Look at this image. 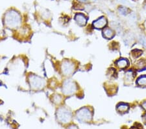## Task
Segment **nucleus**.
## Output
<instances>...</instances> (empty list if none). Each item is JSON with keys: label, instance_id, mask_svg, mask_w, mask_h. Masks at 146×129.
Here are the masks:
<instances>
[{"label": "nucleus", "instance_id": "obj_16", "mask_svg": "<svg viewBox=\"0 0 146 129\" xmlns=\"http://www.w3.org/2000/svg\"><path fill=\"white\" fill-rule=\"evenodd\" d=\"M119 11L121 15H127V13L128 9L125 7H120L119 9Z\"/></svg>", "mask_w": 146, "mask_h": 129}, {"label": "nucleus", "instance_id": "obj_5", "mask_svg": "<svg viewBox=\"0 0 146 129\" xmlns=\"http://www.w3.org/2000/svg\"><path fill=\"white\" fill-rule=\"evenodd\" d=\"M77 91V86L75 82L71 80L66 81L62 86V93L64 95L70 96L75 93Z\"/></svg>", "mask_w": 146, "mask_h": 129}, {"label": "nucleus", "instance_id": "obj_12", "mask_svg": "<svg viewBox=\"0 0 146 129\" xmlns=\"http://www.w3.org/2000/svg\"><path fill=\"white\" fill-rule=\"evenodd\" d=\"M136 84L139 86H146V76L139 77L136 81Z\"/></svg>", "mask_w": 146, "mask_h": 129}, {"label": "nucleus", "instance_id": "obj_6", "mask_svg": "<svg viewBox=\"0 0 146 129\" xmlns=\"http://www.w3.org/2000/svg\"><path fill=\"white\" fill-rule=\"evenodd\" d=\"M75 70V65L70 61H64L61 65V71L64 76H72Z\"/></svg>", "mask_w": 146, "mask_h": 129}, {"label": "nucleus", "instance_id": "obj_22", "mask_svg": "<svg viewBox=\"0 0 146 129\" xmlns=\"http://www.w3.org/2000/svg\"><path fill=\"white\" fill-rule=\"evenodd\" d=\"M80 2H86L87 0H79Z\"/></svg>", "mask_w": 146, "mask_h": 129}, {"label": "nucleus", "instance_id": "obj_3", "mask_svg": "<svg viewBox=\"0 0 146 129\" xmlns=\"http://www.w3.org/2000/svg\"><path fill=\"white\" fill-rule=\"evenodd\" d=\"M56 116L58 120L62 123H70L72 119V113L66 108H60L58 109Z\"/></svg>", "mask_w": 146, "mask_h": 129}, {"label": "nucleus", "instance_id": "obj_15", "mask_svg": "<svg viewBox=\"0 0 146 129\" xmlns=\"http://www.w3.org/2000/svg\"><path fill=\"white\" fill-rule=\"evenodd\" d=\"M126 80L127 81H129V80H132L133 79V72L131 71H128L126 73Z\"/></svg>", "mask_w": 146, "mask_h": 129}, {"label": "nucleus", "instance_id": "obj_14", "mask_svg": "<svg viewBox=\"0 0 146 129\" xmlns=\"http://www.w3.org/2000/svg\"><path fill=\"white\" fill-rule=\"evenodd\" d=\"M142 51L141 50H135L132 51V55H133L134 57L136 58L139 57L140 55H142Z\"/></svg>", "mask_w": 146, "mask_h": 129}, {"label": "nucleus", "instance_id": "obj_8", "mask_svg": "<svg viewBox=\"0 0 146 129\" xmlns=\"http://www.w3.org/2000/svg\"><path fill=\"white\" fill-rule=\"evenodd\" d=\"M75 20L76 22L78 23L79 25H86L87 22V18L84 16L83 14L81 13H77L75 16Z\"/></svg>", "mask_w": 146, "mask_h": 129}, {"label": "nucleus", "instance_id": "obj_13", "mask_svg": "<svg viewBox=\"0 0 146 129\" xmlns=\"http://www.w3.org/2000/svg\"><path fill=\"white\" fill-rule=\"evenodd\" d=\"M145 67H146V63L144 61H140L138 62L137 64H136V68H137L138 70L144 69Z\"/></svg>", "mask_w": 146, "mask_h": 129}, {"label": "nucleus", "instance_id": "obj_20", "mask_svg": "<svg viewBox=\"0 0 146 129\" xmlns=\"http://www.w3.org/2000/svg\"><path fill=\"white\" fill-rule=\"evenodd\" d=\"M142 43H143V44H144L145 46H146V41H145V39H143V41H142Z\"/></svg>", "mask_w": 146, "mask_h": 129}, {"label": "nucleus", "instance_id": "obj_10", "mask_svg": "<svg viewBox=\"0 0 146 129\" xmlns=\"http://www.w3.org/2000/svg\"><path fill=\"white\" fill-rule=\"evenodd\" d=\"M129 106L127 104H125V103H119L117 105L116 107V110L117 111L119 112V113L121 114H124L127 112L129 110Z\"/></svg>", "mask_w": 146, "mask_h": 129}, {"label": "nucleus", "instance_id": "obj_9", "mask_svg": "<svg viewBox=\"0 0 146 129\" xmlns=\"http://www.w3.org/2000/svg\"><path fill=\"white\" fill-rule=\"evenodd\" d=\"M116 65L117 66V67L119 68V69H125V68L127 67L129 65V61L127 59H119L116 62Z\"/></svg>", "mask_w": 146, "mask_h": 129}, {"label": "nucleus", "instance_id": "obj_11", "mask_svg": "<svg viewBox=\"0 0 146 129\" xmlns=\"http://www.w3.org/2000/svg\"><path fill=\"white\" fill-rule=\"evenodd\" d=\"M103 35L105 38L107 39H110L114 37L115 33L114 31L112 29H110V28H105L103 31Z\"/></svg>", "mask_w": 146, "mask_h": 129}, {"label": "nucleus", "instance_id": "obj_2", "mask_svg": "<svg viewBox=\"0 0 146 129\" xmlns=\"http://www.w3.org/2000/svg\"><path fill=\"white\" fill-rule=\"evenodd\" d=\"M76 118L81 123H88L92 119V112L88 108H82L77 112Z\"/></svg>", "mask_w": 146, "mask_h": 129}, {"label": "nucleus", "instance_id": "obj_19", "mask_svg": "<svg viewBox=\"0 0 146 129\" xmlns=\"http://www.w3.org/2000/svg\"><path fill=\"white\" fill-rule=\"evenodd\" d=\"M142 106L143 108L144 109V110H145V111H146V101L143 103V104H142Z\"/></svg>", "mask_w": 146, "mask_h": 129}, {"label": "nucleus", "instance_id": "obj_18", "mask_svg": "<svg viewBox=\"0 0 146 129\" xmlns=\"http://www.w3.org/2000/svg\"><path fill=\"white\" fill-rule=\"evenodd\" d=\"M68 129H78V128H77V126L75 125H72L71 126H70V128Z\"/></svg>", "mask_w": 146, "mask_h": 129}, {"label": "nucleus", "instance_id": "obj_23", "mask_svg": "<svg viewBox=\"0 0 146 129\" xmlns=\"http://www.w3.org/2000/svg\"><path fill=\"white\" fill-rule=\"evenodd\" d=\"M144 10H145V11L146 12V2H145V5H144Z\"/></svg>", "mask_w": 146, "mask_h": 129}, {"label": "nucleus", "instance_id": "obj_17", "mask_svg": "<svg viewBox=\"0 0 146 129\" xmlns=\"http://www.w3.org/2000/svg\"><path fill=\"white\" fill-rule=\"evenodd\" d=\"M130 129H142V125H138V126L136 125V126H132Z\"/></svg>", "mask_w": 146, "mask_h": 129}, {"label": "nucleus", "instance_id": "obj_7", "mask_svg": "<svg viewBox=\"0 0 146 129\" xmlns=\"http://www.w3.org/2000/svg\"><path fill=\"white\" fill-rule=\"evenodd\" d=\"M107 23V18L104 17V16H103V17H101L94 21L93 22V26L94 27H95L96 29H102V28L106 26Z\"/></svg>", "mask_w": 146, "mask_h": 129}, {"label": "nucleus", "instance_id": "obj_4", "mask_svg": "<svg viewBox=\"0 0 146 129\" xmlns=\"http://www.w3.org/2000/svg\"><path fill=\"white\" fill-rule=\"evenodd\" d=\"M29 82L31 87L34 90H41L45 86V81L40 77L36 75H31L29 78Z\"/></svg>", "mask_w": 146, "mask_h": 129}, {"label": "nucleus", "instance_id": "obj_21", "mask_svg": "<svg viewBox=\"0 0 146 129\" xmlns=\"http://www.w3.org/2000/svg\"><path fill=\"white\" fill-rule=\"evenodd\" d=\"M143 121H144L145 123H146V114L144 116V117H143Z\"/></svg>", "mask_w": 146, "mask_h": 129}, {"label": "nucleus", "instance_id": "obj_1", "mask_svg": "<svg viewBox=\"0 0 146 129\" xmlns=\"http://www.w3.org/2000/svg\"><path fill=\"white\" fill-rule=\"evenodd\" d=\"M5 24L11 29H16L20 26L22 18L18 12L11 10L7 12L5 18Z\"/></svg>", "mask_w": 146, "mask_h": 129}]
</instances>
